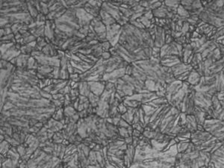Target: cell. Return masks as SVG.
Returning <instances> with one entry per match:
<instances>
[{"instance_id":"obj_1","label":"cell","mask_w":224,"mask_h":168,"mask_svg":"<svg viewBox=\"0 0 224 168\" xmlns=\"http://www.w3.org/2000/svg\"><path fill=\"white\" fill-rule=\"evenodd\" d=\"M205 131L209 132L221 142H224V121L217 119L206 120L203 125Z\"/></svg>"},{"instance_id":"obj_2","label":"cell","mask_w":224,"mask_h":168,"mask_svg":"<svg viewBox=\"0 0 224 168\" xmlns=\"http://www.w3.org/2000/svg\"><path fill=\"white\" fill-rule=\"evenodd\" d=\"M88 84L90 88V91L93 94L97 95L98 97H101V95L105 91V82L101 81V82H88Z\"/></svg>"},{"instance_id":"obj_3","label":"cell","mask_w":224,"mask_h":168,"mask_svg":"<svg viewBox=\"0 0 224 168\" xmlns=\"http://www.w3.org/2000/svg\"><path fill=\"white\" fill-rule=\"evenodd\" d=\"M191 70H193V68L190 66V64H185V63L183 62L179 63V64L171 67V70H172V73L173 74L174 77H175V79L177 78L178 76H179L180 75H182V73H185V72Z\"/></svg>"},{"instance_id":"obj_4","label":"cell","mask_w":224,"mask_h":168,"mask_svg":"<svg viewBox=\"0 0 224 168\" xmlns=\"http://www.w3.org/2000/svg\"><path fill=\"white\" fill-rule=\"evenodd\" d=\"M181 59L177 56H166L161 58V64L162 66L171 68L176 64L181 63Z\"/></svg>"},{"instance_id":"obj_5","label":"cell","mask_w":224,"mask_h":168,"mask_svg":"<svg viewBox=\"0 0 224 168\" xmlns=\"http://www.w3.org/2000/svg\"><path fill=\"white\" fill-rule=\"evenodd\" d=\"M197 125H198V123H197L195 116L194 115H187L185 123L184 125L187 130L190 133L195 132L196 131H197Z\"/></svg>"},{"instance_id":"obj_6","label":"cell","mask_w":224,"mask_h":168,"mask_svg":"<svg viewBox=\"0 0 224 168\" xmlns=\"http://www.w3.org/2000/svg\"><path fill=\"white\" fill-rule=\"evenodd\" d=\"M123 27L119 25L118 23H114L113 25H108L106 26L107 29V40L109 41L110 40L114 37L115 35L118 34L120 31L122 30Z\"/></svg>"},{"instance_id":"obj_7","label":"cell","mask_w":224,"mask_h":168,"mask_svg":"<svg viewBox=\"0 0 224 168\" xmlns=\"http://www.w3.org/2000/svg\"><path fill=\"white\" fill-rule=\"evenodd\" d=\"M20 54H21V51L17 49L14 44L12 47L9 49L3 56L1 57V59H3V60H5V61H11L12 59L18 57Z\"/></svg>"},{"instance_id":"obj_8","label":"cell","mask_w":224,"mask_h":168,"mask_svg":"<svg viewBox=\"0 0 224 168\" xmlns=\"http://www.w3.org/2000/svg\"><path fill=\"white\" fill-rule=\"evenodd\" d=\"M201 77L202 76L197 73V70L193 69V70L190 71V75H189L188 80H187V82L189 83L190 85L196 87V86H197L198 84H199V82H200Z\"/></svg>"},{"instance_id":"obj_9","label":"cell","mask_w":224,"mask_h":168,"mask_svg":"<svg viewBox=\"0 0 224 168\" xmlns=\"http://www.w3.org/2000/svg\"><path fill=\"white\" fill-rule=\"evenodd\" d=\"M99 15H100L101 18H102V22L106 25V26L116 23V20H115L114 19V18L112 17L109 14H108V13H107L105 11L102 10V9H101Z\"/></svg>"},{"instance_id":"obj_10","label":"cell","mask_w":224,"mask_h":168,"mask_svg":"<svg viewBox=\"0 0 224 168\" xmlns=\"http://www.w3.org/2000/svg\"><path fill=\"white\" fill-rule=\"evenodd\" d=\"M79 90L80 91V94L85 96V97H88L89 94L91 93L90 91V88L88 84V82H79Z\"/></svg>"},{"instance_id":"obj_11","label":"cell","mask_w":224,"mask_h":168,"mask_svg":"<svg viewBox=\"0 0 224 168\" xmlns=\"http://www.w3.org/2000/svg\"><path fill=\"white\" fill-rule=\"evenodd\" d=\"M27 5H28V10H29V14L31 15V16H32L34 20H35L40 13L38 12V11L35 8V6L32 3L31 1H28V2H27Z\"/></svg>"},{"instance_id":"obj_12","label":"cell","mask_w":224,"mask_h":168,"mask_svg":"<svg viewBox=\"0 0 224 168\" xmlns=\"http://www.w3.org/2000/svg\"><path fill=\"white\" fill-rule=\"evenodd\" d=\"M40 67L39 63L34 58L31 56L28 61V64H27V70H38V67Z\"/></svg>"},{"instance_id":"obj_13","label":"cell","mask_w":224,"mask_h":168,"mask_svg":"<svg viewBox=\"0 0 224 168\" xmlns=\"http://www.w3.org/2000/svg\"><path fill=\"white\" fill-rule=\"evenodd\" d=\"M88 100H89L90 103L93 106V108H96L98 107V103L100 100V97H98L97 95L93 94V93H90L88 96Z\"/></svg>"},{"instance_id":"obj_14","label":"cell","mask_w":224,"mask_h":168,"mask_svg":"<svg viewBox=\"0 0 224 168\" xmlns=\"http://www.w3.org/2000/svg\"><path fill=\"white\" fill-rule=\"evenodd\" d=\"M177 14L179 15V16L184 18V19H186V20H188V18L190 17V14H189V12H188L182 5H181L178 7Z\"/></svg>"},{"instance_id":"obj_15","label":"cell","mask_w":224,"mask_h":168,"mask_svg":"<svg viewBox=\"0 0 224 168\" xmlns=\"http://www.w3.org/2000/svg\"><path fill=\"white\" fill-rule=\"evenodd\" d=\"M11 144L7 141H4L3 142L1 143V155H3V156H5L7 155V153L8 152V151L10 150V149L11 148Z\"/></svg>"},{"instance_id":"obj_16","label":"cell","mask_w":224,"mask_h":168,"mask_svg":"<svg viewBox=\"0 0 224 168\" xmlns=\"http://www.w3.org/2000/svg\"><path fill=\"white\" fill-rule=\"evenodd\" d=\"M21 53L24 54V55H28V56H31V54L34 51V48L32 47L31 46H29V44L25 45V46H23L21 47Z\"/></svg>"},{"instance_id":"obj_17","label":"cell","mask_w":224,"mask_h":168,"mask_svg":"<svg viewBox=\"0 0 224 168\" xmlns=\"http://www.w3.org/2000/svg\"><path fill=\"white\" fill-rule=\"evenodd\" d=\"M14 45V43H2L1 44V57L3 56L6 53L9 49L12 47Z\"/></svg>"},{"instance_id":"obj_18","label":"cell","mask_w":224,"mask_h":168,"mask_svg":"<svg viewBox=\"0 0 224 168\" xmlns=\"http://www.w3.org/2000/svg\"><path fill=\"white\" fill-rule=\"evenodd\" d=\"M180 2L181 1H164V5L168 8H178L180 5Z\"/></svg>"},{"instance_id":"obj_19","label":"cell","mask_w":224,"mask_h":168,"mask_svg":"<svg viewBox=\"0 0 224 168\" xmlns=\"http://www.w3.org/2000/svg\"><path fill=\"white\" fill-rule=\"evenodd\" d=\"M139 21L142 24H143L144 26H145L146 29H149V27L151 26V25H152V23H151V21L149 20H148L147 18H146L144 16H142L141 17L139 18V19H138Z\"/></svg>"},{"instance_id":"obj_20","label":"cell","mask_w":224,"mask_h":168,"mask_svg":"<svg viewBox=\"0 0 224 168\" xmlns=\"http://www.w3.org/2000/svg\"><path fill=\"white\" fill-rule=\"evenodd\" d=\"M118 134L123 138H125L129 137V134L128 132L127 129L125 128H122V127H118Z\"/></svg>"},{"instance_id":"obj_21","label":"cell","mask_w":224,"mask_h":168,"mask_svg":"<svg viewBox=\"0 0 224 168\" xmlns=\"http://www.w3.org/2000/svg\"><path fill=\"white\" fill-rule=\"evenodd\" d=\"M25 23H15L13 24L12 27H11V29H12L13 34H17L22 29H23V25Z\"/></svg>"},{"instance_id":"obj_22","label":"cell","mask_w":224,"mask_h":168,"mask_svg":"<svg viewBox=\"0 0 224 168\" xmlns=\"http://www.w3.org/2000/svg\"><path fill=\"white\" fill-rule=\"evenodd\" d=\"M16 149H17V152L20 156V158L24 157L26 155V148L24 147L23 144H20L16 147Z\"/></svg>"},{"instance_id":"obj_23","label":"cell","mask_w":224,"mask_h":168,"mask_svg":"<svg viewBox=\"0 0 224 168\" xmlns=\"http://www.w3.org/2000/svg\"><path fill=\"white\" fill-rule=\"evenodd\" d=\"M101 47H102V51L103 52H109L110 49H111L112 46L111 45L110 42L108 40L107 41H105L103 43H101Z\"/></svg>"},{"instance_id":"obj_24","label":"cell","mask_w":224,"mask_h":168,"mask_svg":"<svg viewBox=\"0 0 224 168\" xmlns=\"http://www.w3.org/2000/svg\"><path fill=\"white\" fill-rule=\"evenodd\" d=\"M117 109H118L119 113H120L121 115H124V114H125V113L128 111V108L124 105L123 102H121V103L117 106Z\"/></svg>"},{"instance_id":"obj_25","label":"cell","mask_w":224,"mask_h":168,"mask_svg":"<svg viewBox=\"0 0 224 168\" xmlns=\"http://www.w3.org/2000/svg\"><path fill=\"white\" fill-rule=\"evenodd\" d=\"M90 25H85V26L84 27H82V28H80L79 29V32L82 33V34H84V36H88V34H89V32H90Z\"/></svg>"},{"instance_id":"obj_26","label":"cell","mask_w":224,"mask_h":168,"mask_svg":"<svg viewBox=\"0 0 224 168\" xmlns=\"http://www.w3.org/2000/svg\"><path fill=\"white\" fill-rule=\"evenodd\" d=\"M143 16H145L146 18H147L148 20H150V21L153 19V18H154L153 13H152V11H151V10H147V11H145V13H144Z\"/></svg>"},{"instance_id":"obj_27","label":"cell","mask_w":224,"mask_h":168,"mask_svg":"<svg viewBox=\"0 0 224 168\" xmlns=\"http://www.w3.org/2000/svg\"><path fill=\"white\" fill-rule=\"evenodd\" d=\"M132 71H133V67L132 65V64H129L126 67H125V75H132Z\"/></svg>"},{"instance_id":"obj_28","label":"cell","mask_w":224,"mask_h":168,"mask_svg":"<svg viewBox=\"0 0 224 168\" xmlns=\"http://www.w3.org/2000/svg\"><path fill=\"white\" fill-rule=\"evenodd\" d=\"M189 26H190V25H189L188 22H185V23H184L182 29V32L183 34H185L187 32H188V31H189Z\"/></svg>"},{"instance_id":"obj_29","label":"cell","mask_w":224,"mask_h":168,"mask_svg":"<svg viewBox=\"0 0 224 168\" xmlns=\"http://www.w3.org/2000/svg\"><path fill=\"white\" fill-rule=\"evenodd\" d=\"M111 56H111V54L110 53V52H102L101 58H102L104 61H107V60L111 58Z\"/></svg>"},{"instance_id":"obj_30","label":"cell","mask_w":224,"mask_h":168,"mask_svg":"<svg viewBox=\"0 0 224 168\" xmlns=\"http://www.w3.org/2000/svg\"><path fill=\"white\" fill-rule=\"evenodd\" d=\"M174 41V38L170 34H166L165 37V44H170Z\"/></svg>"},{"instance_id":"obj_31","label":"cell","mask_w":224,"mask_h":168,"mask_svg":"<svg viewBox=\"0 0 224 168\" xmlns=\"http://www.w3.org/2000/svg\"><path fill=\"white\" fill-rule=\"evenodd\" d=\"M129 124L127 122L125 121V120H123V119H122L121 118V120H120V123H119V125H118V127H122V128H125V129H127L128 127L129 126Z\"/></svg>"},{"instance_id":"obj_32","label":"cell","mask_w":224,"mask_h":168,"mask_svg":"<svg viewBox=\"0 0 224 168\" xmlns=\"http://www.w3.org/2000/svg\"><path fill=\"white\" fill-rule=\"evenodd\" d=\"M79 103L80 104H84V102H86L87 101H88V97H85V96H83V95H80L79 97Z\"/></svg>"},{"instance_id":"obj_33","label":"cell","mask_w":224,"mask_h":168,"mask_svg":"<svg viewBox=\"0 0 224 168\" xmlns=\"http://www.w3.org/2000/svg\"><path fill=\"white\" fill-rule=\"evenodd\" d=\"M124 142L127 145H132L133 142V137L132 136H129L128 138H124Z\"/></svg>"},{"instance_id":"obj_34","label":"cell","mask_w":224,"mask_h":168,"mask_svg":"<svg viewBox=\"0 0 224 168\" xmlns=\"http://www.w3.org/2000/svg\"><path fill=\"white\" fill-rule=\"evenodd\" d=\"M141 135H142V133L140 132V131H138V130H137V129H134V131H133V133H132V137L140 138Z\"/></svg>"},{"instance_id":"obj_35","label":"cell","mask_w":224,"mask_h":168,"mask_svg":"<svg viewBox=\"0 0 224 168\" xmlns=\"http://www.w3.org/2000/svg\"><path fill=\"white\" fill-rule=\"evenodd\" d=\"M4 30H5V36L13 34V32H12V29H11V28H5V29H4Z\"/></svg>"},{"instance_id":"obj_36","label":"cell","mask_w":224,"mask_h":168,"mask_svg":"<svg viewBox=\"0 0 224 168\" xmlns=\"http://www.w3.org/2000/svg\"><path fill=\"white\" fill-rule=\"evenodd\" d=\"M14 35H15V39H16V40H18L21 39V38H23V36H22V34H20V32H18L17 34H14Z\"/></svg>"},{"instance_id":"obj_37","label":"cell","mask_w":224,"mask_h":168,"mask_svg":"<svg viewBox=\"0 0 224 168\" xmlns=\"http://www.w3.org/2000/svg\"><path fill=\"white\" fill-rule=\"evenodd\" d=\"M0 32H1V38H2V37L5 36V30H4V29H1Z\"/></svg>"}]
</instances>
